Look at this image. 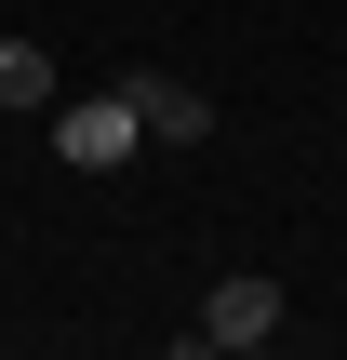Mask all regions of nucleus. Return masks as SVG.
<instances>
[{
	"instance_id": "f257e3e1",
	"label": "nucleus",
	"mask_w": 347,
	"mask_h": 360,
	"mask_svg": "<svg viewBox=\"0 0 347 360\" xmlns=\"http://www.w3.org/2000/svg\"><path fill=\"white\" fill-rule=\"evenodd\" d=\"M134 147H147V120H134V80H120V94H80V107H53V160H67V174H120Z\"/></svg>"
},
{
	"instance_id": "7ed1b4c3",
	"label": "nucleus",
	"mask_w": 347,
	"mask_h": 360,
	"mask_svg": "<svg viewBox=\"0 0 347 360\" xmlns=\"http://www.w3.org/2000/svg\"><path fill=\"white\" fill-rule=\"evenodd\" d=\"M134 120H147L160 147H201V134H214V94H201V80H160V67H134Z\"/></svg>"
},
{
	"instance_id": "20e7f679",
	"label": "nucleus",
	"mask_w": 347,
	"mask_h": 360,
	"mask_svg": "<svg viewBox=\"0 0 347 360\" xmlns=\"http://www.w3.org/2000/svg\"><path fill=\"white\" fill-rule=\"evenodd\" d=\"M0 107H27V120L53 107V53L40 40H0Z\"/></svg>"
},
{
	"instance_id": "f03ea898",
	"label": "nucleus",
	"mask_w": 347,
	"mask_h": 360,
	"mask_svg": "<svg viewBox=\"0 0 347 360\" xmlns=\"http://www.w3.org/2000/svg\"><path fill=\"white\" fill-rule=\"evenodd\" d=\"M267 334H281V281H267V267L214 281V294H201V321H187V347H214V360H254Z\"/></svg>"
}]
</instances>
